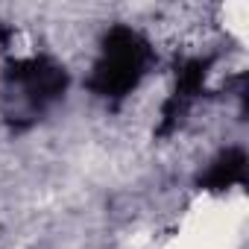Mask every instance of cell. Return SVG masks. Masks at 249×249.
<instances>
[{
  "label": "cell",
  "mask_w": 249,
  "mask_h": 249,
  "mask_svg": "<svg viewBox=\"0 0 249 249\" xmlns=\"http://www.w3.org/2000/svg\"><path fill=\"white\" fill-rule=\"evenodd\" d=\"M150 62H153L150 41L138 30L117 24L103 36L100 59L94 62L88 88L97 97L123 100L126 94H132L138 88V82L144 79Z\"/></svg>",
  "instance_id": "6da1fadb"
},
{
  "label": "cell",
  "mask_w": 249,
  "mask_h": 249,
  "mask_svg": "<svg viewBox=\"0 0 249 249\" xmlns=\"http://www.w3.org/2000/svg\"><path fill=\"white\" fill-rule=\"evenodd\" d=\"M3 82L9 120H33L68 91V71L47 56L15 59L3 73Z\"/></svg>",
  "instance_id": "7a4b0ae2"
},
{
  "label": "cell",
  "mask_w": 249,
  "mask_h": 249,
  "mask_svg": "<svg viewBox=\"0 0 249 249\" xmlns=\"http://www.w3.org/2000/svg\"><path fill=\"white\" fill-rule=\"evenodd\" d=\"M208 68H211V59H182L176 65V88L170 94V100L164 103V111H161V132H170L176 123L185 117V111L191 108V103L205 91V76H208Z\"/></svg>",
  "instance_id": "3957f363"
},
{
  "label": "cell",
  "mask_w": 249,
  "mask_h": 249,
  "mask_svg": "<svg viewBox=\"0 0 249 249\" xmlns=\"http://www.w3.org/2000/svg\"><path fill=\"white\" fill-rule=\"evenodd\" d=\"M243 182H246V153L240 147L223 150L208 164V170L199 176V185L205 191H229V188L243 185Z\"/></svg>",
  "instance_id": "277c9868"
}]
</instances>
